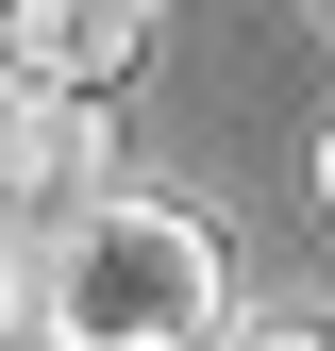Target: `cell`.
Here are the masks:
<instances>
[{
	"instance_id": "6da1fadb",
	"label": "cell",
	"mask_w": 335,
	"mask_h": 351,
	"mask_svg": "<svg viewBox=\"0 0 335 351\" xmlns=\"http://www.w3.org/2000/svg\"><path fill=\"white\" fill-rule=\"evenodd\" d=\"M34 268V335L51 351H218L235 335V234L185 201H84L51 234H17Z\"/></svg>"
},
{
	"instance_id": "3957f363",
	"label": "cell",
	"mask_w": 335,
	"mask_h": 351,
	"mask_svg": "<svg viewBox=\"0 0 335 351\" xmlns=\"http://www.w3.org/2000/svg\"><path fill=\"white\" fill-rule=\"evenodd\" d=\"M218 351H335V318H235Z\"/></svg>"
},
{
	"instance_id": "277c9868",
	"label": "cell",
	"mask_w": 335,
	"mask_h": 351,
	"mask_svg": "<svg viewBox=\"0 0 335 351\" xmlns=\"http://www.w3.org/2000/svg\"><path fill=\"white\" fill-rule=\"evenodd\" d=\"M34 335V268H17V234H0V351Z\"/></svg>"
},
{
	"instance_id": "7a4b0ae2",
	"label": "cell",
	"mask_w": 335,
	"mask_h": 351,
	"mask_svg": "<svg viewBox=\"0 0 335 351\" xmlns=\"http://www.w3.org/2000/svg\"><path fill=\"white\" fill-rule=\"evenodd\" d=\"M168 0H0V84H67V101H117L151 51Z\"/></svg>"
},
{
	"instance_id": "5b68a950",
	"label": "cell",
	"mask_w": 335,
	"mask_h": 351,
	"mask_svg": "<svg viewBox=\"0 0 335 351\" xmlns=\"http://www.w3.org/2000/svg\"><path fill=\"white\" fill-rule=\"evenodd\" d=\"M319 201H335V134H319Z\"/></svg>"
},
{
	"instance_id": "8992f818",
	"label": "cell",
	"mask_w": 335,
	"mask_h": 351,
	"mask_svg": "<svg viewBox=\"0 0 335 351\" xmlns=\"http://www.w3.org/2000/svg\"><path fill=\"white\" fill-rule=\"evenodd\" d=\"M319 17H335V0H319Z\"/></svg>"
}]
</instances>
